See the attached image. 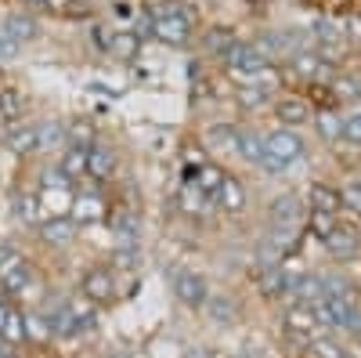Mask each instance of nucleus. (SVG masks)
Segmentation results:
<instances>
[{
	"mask_svg": "<svg viewBox=\"0 0 361 358\" xmlns=\"http://www.w3.org/2000/svg\"><path fill=\"white\" fill-rule=\"evenodd\" d=\"M25 8H51V0H22Z\"/></svg>",
	"mask_w": 361,
	"mask_h": 358,
	"instance_id": "nucleus-47",
	"label": "nucleus"
},
{
	"mask_svg": "<svg viewBox=\"0 0 361 358\" xmlns=\"http://www.w3.org/2000/svg\"><path fill=\"white\" fill-rule=\"evenodd\" d=\"M180 358H214V351H209V347H188Z\"/></svg>",
	"mask_w": 361,
	"mask_h": 358,
	"instance_id": "nucleus-46",
	"label": "nucleus"
},
{
	"mask_svg": "<svg viewBox=\"0 0 361 358\" xmlns=\"http://www.w3.org/2000/svg\"><path fill=\"white\" fill-rule=\"evenodd\" d=\"M29 282H33V268H29L25 261H18L15 268H8V272H0V293H4L8 301L22 297L29 290Z\"/></svg>",
	"mask_w": 361,
	"mask_h": 358,
	"instance_id": "nucleus-19",
	"label": "nucleus"
},
{
	"mask_svg": "<svg viewBox=\"0 0 361 358\" xmlns=\"http://www.w3.org/2000/svg\"><path fill=\"white\" fill-rule=\"evenodd\" d=\"M325 69H329V58H325L322 51H311V47L296 51V54L289 58V73H293L296 80H304V83H318V80L325 76Z\"/></svg>",
	"mask_w": 361,
	"mask_h": 358,
	"instance_id": "nucleus-10",
	"label": "nucleus"
},
{
	"mask_svg": "<svg viewBox=\"0 0 361 358\" xmlns=\"http://www.w3.org/2000/svg\"><path fill=\"white\" fill-rule=\"evenodd\" d=\"M340 344H333V340H325V337H314L311 344H307V354L311 358H340Z\"/></svg>",
	"mask_w": 361,
	"mask_h": 358,
	"instance_id": "nucleus-41",
	"label": "nucleus"
},
{
	"mask_svg": "<svg viewBox=\"0 0 361 358\" xmlns=\"http://www.w3.org/2000/svg\"><path fill=\"white\" fill-rule=\"evenodd\" d=\"M340 206H347L350 214L361 217V181H350V185L340 189Z\"/></svg>",
	"mask_w": 361,
	"mask_h": 358,
	"instance_id": "nucleus-40",
	"label": "nucleus"
},
{
	"mask_svg": "<svg viewBox=\"0 0 361 358\" xmlns=\"http://www.w3.org/2000/svg\"><path fill=\"white\" fill-rule=\"evenodd\" d=\"M18 51H22V44H15V40L4 33V29H0V62H15Z\"/></svg>",
	"mask_w": 361,
	"mask_h": 358,
	"instance_id": "nucleus-44",
	"label": "nucleus"
},
{
	"mask_svg": "<svg viewBox=\"0 0 361 358\" xmlns=\"http://www.w3.org/2000/svg\"><path fill=\"white\" fill-rule=\"evenodd\" d=\"M336 225H340L336 214H325V210H311V214H307V228H311V235H318V239H325Z\"/></svg>",
	"mask_w": 361,
	"mask_h": 358,
	"instance_id": "nucleus-39",
	"label": "nucleus"
},
{
	"mask_svg": "<svg viewBox=\"0 0 361 358\" xmlns=\"http://www.w3.org/2000/svg\"><path fill=\"white\" fill-rule=\"evenodd\" d=\"M11 217H15V225H22V228H37V225L44 221L40 196L29 192V189H15V192H11Z\"/></svg>",
	"mask_w": 361,
	"mask_h": 358,
	"instance_id": "nucleus-11",
	"label": "nucleus"
},
{
	"mask_svg": "<svg viewBox=\"0 0 361 358\" xmlns=\"http://www.w3.org/2000/svg\"><path fill=\"white\" fill-rule=\"evenodd\" d=\"M325 250L333 253V257H340V261H350V257H357L361 253V235H357V228L354 225H336L333 232H329L325 239Z\"/></svg>",
	"mask_w": 361,
	"mask_h": 358,
	"instance_id": "nucleus-13",
	"label": "nucleus"
},
{
	"mask_svg": "<svg viewBox=\"0 0 361 358\" xmlns=\"http://www.w3.org/2000/svg\"><path fill=\"white\" fill-rule=\"evenodd\" d=\"M257 290L267 297V301H279L282 293H289V268L286 264H260Z\"/></svg>",
	"mask_w": 361,
	"mask_h": 358,
	"instance_id": "nucleus-14",
	"label": "nucleus"
},
{
	"mask_svg": "<svg viewBox=\"0 0 361 358\" xmlns=\"http://www.w3.org/2000/svg\"><path fill=\"white\" fill-rule=\"evenodd\" d=\"M267 214H271V232H296V225L304 221V206H300V199L293 192H286L271 203Z\"/></svg>",
	"mask_w": 361,
	"mask_h": 358,
	"instance_id": "nucleus-9",
	"label": "nucleus"
},
{
	"mask_svg": "<svg viewBox=\"0 0 361 358\" xmlns=\"http://www.w3.org/2000/svg\"><path fill=\"white\" fill-rule=\"evenodd\" d=\"M37 235H40V243L51 246V250H66L76 243V235H80V225L69 217V214H58V217H44L37 225Z\"/></svg>",
	"mask_w": 361,
	"mask_h": 358,
	"instance_id": "nucleus-7",
	"label": "nucleus"
},
{
	"mask_svg": "<svg viewBox=\"0 0 361 358\" xmlns=\"http://www.w3.org/2000/svg\"><path fill=\"white\" fill-rule=\"evenodd\" d=\"M0 29L15 40V44H33L40 37V22L33 11H11L4 22H0Z\"/></svg>",
	"mask_w": 361,
	"mask_h": 358,
	"instance_id": "nucleus-15",
	"label": "nucleus"
},
{
	"mask_svg": "<svg viewBox=\"0 0 361 358\" xmlns=\"http://www.w3.org/2000/svg\"><path fill=\"white\" fill-rule=\"evenodd\" d=\"M340 358H357V354L354 351H340Z\"/></svg>",
	"mask_w": 361,
	"mask_h": 358,
	"instance_id": "nucleus-50",
	"label": "nucleus"
},
{
	"mask_svg": "<svg viewBox=\"0 0 361 358\" xmlns=\"http://www.w3.org/2000/svg\"><path fill=\"white\" fill-rule=\"evenodd\" d=\"M192 174V181L199 185V192L214 203V196H217V189L224 185V170L217 167V163H202V167H195V170H188Z\"/></svg>",
	"mask_w": 361,
	"mask_h": 358,
	"instance_id": "nucleus-24",
	"label": "nucleus"
},
{
	"mask_svg": "<svg viewBox=\"0 0 361 358\" xmlns=\"http://www.w3.org/2000/svg\"><path fill=\"white\" fill-rule=\"evenodd\" d=\"M177 203H180V210H185V214H199V206H206L209 199L199 192V185L192 181V174H188L185 185H180V192H177Z\"/></svg>",
	"mask_w": 361,
	"mask_h": 358,
	"instance_id": "nucleus-33",
	"label": "nucleus"
},
{
	"mask_svg": "<svg viewBox=\"0 0 361 358\" xmlns=\"http://www.w3.org/2000/svg\"><path fill=\"white\" fill-rule=\"evenodd\" d=\"M109 54L119 58V62H134L141 54V37L130 33V29H119V33H109Z\"/></svg>",
	"mask_w": 361,
	"mask_h": 358,
	"instance_id": "nucleus-23",
	"label": "nucleus"
},
{
	"mask_svg": "<svg viewBox=\"0 0 361 358\" xmlns=\"http://www.w3.org/2000/svg\"><path fill=\"white\" fill-rule=\"evenodd\" d=\"M25 340H51V330H47V318L44 311H25Z\"/></svg>",
	"mask_w": 361,
	"mask_h": 358,
	"instance_id": "nucleus-38",
	"label": "nucleus"
},
{
	"mask_svg": "<svg viewBox=\"0 0 361 358\" xmlns=\"http://www.w3.org/2000/svg\"><path fill=\"white\" fill-rule=\"evenodd\" d=\"M311 210H325V214H340V192L333 185H311Z\"/></svg>",
	"mask_w": 361,
	"mask_h": 358,
	"instance_id": "nucleus-29",
	"label": "nucleus"
},
{
	"mask_svg": "<svg viewBox=\"0 0 361 358\" xmlns=\"http://www.w3.org/2000/svg\"><path fill=\"white\" fill-rule=\"evenodd\" d=\"M340 29H343V40L361 44V11H347V15L340 18Z\"/></svg>",
	"mask_w": 361,
	"mask_h": 358,
	"instance_id": "nucleus-42",
	"label": "nucleus"
},
{
	"mask_svg": "<svg viewBox=\"0 0 361 358\" xmlns=\"http://www.w3.org/2000/svg\"><path fill=\"white\" fill-rule=\"evenodd\" d=\"M18 261H25V257H22V250H18L15 243H8V239H0V272L15 268Z\"/></svg>",
	"mask_w": 361,
	"mask_h": 358,
	"instance_id": "nucleus-43",
	"label": "nucleus"
},
{
	"mask_svg": "<svg viewBox=\"0 0 361 358\" xmlns=\"http://www.w3.org/2000/svg\"><path fill=\"white\" fill-rule=\"evenodd\" d=\"M54 167H58V174H62L69 185H80L87 177V148H66Z\"/></svg>",
	"mask_w": 361,
	"mask_h": 358,
	"instance_id": "nucleus-22",
	"label": "nucleus"
},
{
	"mask_svg": "<svg viewBox=\"0 0 361 358\" xmlns=\"http://www.w3.org/2000/svg\"><path fill=\"white\" fill-rule=\"evenodd\" d=\"M80 293H83V301H90L94 308H105V304H116V272L109 264H94V268H87L83 279H80Z\"/></svg>",
	"mask_w": 361,
	"mask_h": 358,
	"instance_id": "nucleus-4",
	"label": "nucleus"
},
{
	"mask_svg": "<svg viewBox=\"0 0 361 358\" xmlns=\"http://www.w3.org/2000/svg\"><path fill=\"white\" fill-rule=\"evenodd\" d=\"M318 315H314V308H307V304H293L289 311H286V330L293 333V337H311L314 330H318Z\"/></svg>",
	"mask_w": 361,
	"mask_h": 358,
	"instance_id": "nucleus-21",
	"label": "nucleus"
},
{
	"mask_svg": "<svg viewBox=\"0 0 361 358\" xmlns=\"http://www.w3.org/2000/svg\"><path fill=\"white\" fill-rule=\"evenodd\" d=\"M202 311H206L209 322H217V326H231V322H238V301H235V297H228V293L206 297Z\"/></svg>",
	"mask_w": 361,
	"mask_h": 358,
	"instance_id": "nucleus-18",
	"label": "nucleus"
},
{
	"mask_svg": "<svg viewBox=\"0 0 361 358\" xmlns=\"http://www.w3.org/2000/svg\"><path fill=\"white\" fill-rule=\"evenodd\" d=\"M238 40H235V33L231 29H224V25H214V29H206V37H202V51L206 54H214V58H228V51L235 47Z\"/></svg>",
	"mask_w": 361,
	"mask_h": 358,
	"instance_id": "nucleus-25",
	"label": "nucleus"
},
{
	"mask_svg": "<svg viewBox=\"0 0 361 358\" xmlns=\"http://www.w3.org/2000/svg\"><path fill=\"white\" fill-rule=\"evenodd\" d=\"M18 116H22V95L15 87H0V119L4 124H18Z\"/></svg>",
	"mask_w": 361,
	"mask_h": 358,
	"instance_id": "nucleus-34",
	"label": "nucleus"
},
{
	"mask_svg": "<svg viewBox=\"0 0 361 358\" xmlns=\"http://www.w3.org/2000/svg\"><path fill=\"white\" fill-rule=\"evenodd\" d=\"M137 264H141V250L137 246H116L112 257H109V268L116 275H134Z\"/></svg>",
	"mask_w": 361,
	"mask_h": 358,
	"instance_id": "nucleus-26",
	"label": "nucleus"
},
{
	"mask_svg": "<svg viewBox=\"0 0 361 358\" xmlns=\"http://www.w3.org/2000/svg\"><path fill=\"white\" fill-rule=\"evenodd\" d=\"M318 134H322L325 141L343 138V119H340L333 109H322V112H318Z\"/></svg>",
	"mask_w": 361,
	"mask_h": 358,
	"instance_id": "nucleus-36",
	"label": "nucleus"
},
{
	"mask_svg": "<svg viewBox=\"0 0 361 358\" xmlns=\"http://www.w3.org/2000/svg\"><path fill=\"white\" fill-rule=\"evenodd\" d=\"M173 297L185 308H202L206 304V297H209V286H206V275L195 272V268H173Z\"/></svg>",
	"mask_w": 361,
	"mask_h": 358,
	"instance_id": "nucleus-6",
	"label": "nucleus"
},
{
	"mask_svg": "<svg viewBox=\"0 0 361 358\" xmlns=\"http://www.w3.org/2000/svg\"><path fill=\"white\" fill-rule=\"evenodd\" d=\"M37 134H40V153L66 145V124L62 119H44V124H37Z\"/></svg>",
	"mask_w": 361,
	"mask_h": 358,
	"instance_id": "nucleus-31",
	"label": "nucleus"
},
{
	"mask_svg": "<svg viewBox=\"0 0 361 358\" xmlns=\"http://www.w3.org/2000/svg\"><path fill=\"white\" fill-rule=\"evenodd\" d=\"M214 203L221 206L224 214H238V210L246 206V189H243V181H238V177H231V174H224V185L217 189Z\"/></svg>",
	"mask_w": 361,
	"mask_h": 358,
	"instance_id": "nucleus-20",
	"label": "nucleus"
},
{
	"mask_svg": "<svg viewBox=\"0 0 361 358\" xmlns=\"http://www.w3.org/2000/svg\"><path fill=\"white\" fill-rule=\"evenodd\" d=\"M267 98H271V87L267 83H250V87L238 91V105H243V109H264Z\"/></svg>",
	"mask_w": 361,
	"mask_h": 358,
	"instance_id": "nucleus-35",
	"label": "nucleus"
},
{
	"mask_svg": "<svg viewBox=\"0 0 361 358\" xmlns=\"http://www.w3.org/2000/svg\"><path fill=\"white\" fill-rule=\"evenodd\" d=\"M238 156H243L246 163H257V167H264V138L257 134V131H238Z\"/></svg>",
	"mask_w": 361,
	"mask_h": 358,
	"instance_id": "nucleus-27",
	"label": "nucleus"
},
{
	"mask_svg": "<svg viewBox=\"0 0 361 358\" xmlns=\"http://www.w3.org/2000/svg\"><path fill=\"white\" fill-rule=\"evenodd\" d=\"M314 37L322 40V47H340V40H343V29H340V18H329V15H322V18H314Z\"/></svg>",
	"mask_w": 361,
	"mask_h": 358,
	"instance_id": "nucleus-30",
	"label": "nucleus"
},
{
	"mask_svg": "<svg viewBox=\"0 0 361 358\" xmlns=\"http://www.w3.org/2000/svg\"><path fill=\"white\" fill-rule=\"evenodd\" d=\"M0 358H22V354H18L15 347H8V351H4V354H0Z\"/></svg>",
	"mask_w": 361,
	"mask_h": 358,
	"instance_id": "nucleus-49",
	"label": "nucleus"
},
{
	"mask_svg": "<svg viewBox=\"0 0 361 358\" xmlns=\"http://www.w3.org/2000/svg\"><path fill=\"white\" fill-rule=\"evenodd\" d=\"M202 141H206V148H214L217 156H238V127H231V124L206 127Z\"/></svg>",
	"mask_w": 361,
	"mask_h": 358,
	"instance_id": "nucleus-17",
	"label": "nucleus"
},
{
	"mask_svg": "<svg viewBox=\"0 0 361 358\" xmlns=\"http://www.w3.org/2000/svg\"><path fill=\"white\" fill-rule=\"evenodd\" d=\"M343 138L350 145H361V112H354L350 119H343Z\"/></svg>",
	"mask_w": 361,
	"mask_h": 358,
	"instance_id": "nucleus-45",
	"label": "nucleus"
},
{
	"mask_svg": "<svg viewBox=\"0 0 361 358\" xmlns=\"http://www.w3.org/2000/svg\"><path fill=\"white\" fill-rule=\"evenodd\" d=\"M350 330H354V333L361 337V311H357V318H354V326H350Z\"/></svg>",
	"mask_w": 361,
	"mask_h": 358,
	"instance_id": "nucleus-48",
	"label": "nucleus"
},
{
	"mask_svg": "<svg viewBox=\"0 0 361 358\" xmlns=\"http://www.w3.org/2000/svg\"><path fill=\"white\" fill-rule=\"evenodd\" d=\"M264 170L267 174H282L289 170L293 163L304 160V141H300L293 131H275V134H267L264 138Z\"/></svg>",
	"mask_w": 361,
	"mask_h": 358,
	"instance_id": "nucleus-3",
	"label": "nucleus"
},
{
	"mask_svg": "<svg viewBox=\"0 0 361 358\" xmlns=\"http://www.w3.org/2000/svg\"><path fill=\"white\" fill-rule=\"evenodd\" d=\"M148 33H152L159 44H170V47H185L192 40V11L185 4H173L156 15V18H148Z\"/></svg>",
	"mask_w": 361,
	"mask_h": 358,
	"instance_id": "nucleus-2",
	"label": "nucleus"
},
{
	"mask_svg": "<svg viewBox=\"0 0 361 358\" xmlns=\"http://www.w3.org/2000/svg\"><path fill=\"white\" fill-rule=\"evenodd\" d=\"M98 138H94V127L87 124V119H73L66 127V148H90Z\"/></svg>",
	"mask_w": 361,
	"mask_h": 358,
	"instance_id": "nucleus-32",
	"label": "nucleus"
},
{
	"mask_svg": "<svg viewBox=\"0 0 361 358\" xmlns=\"http://www.w3.org/2000/svg\"><path fill=\"white\" fill-rule=\"evenodd\" d=\"M224 66H228V76H231L235 83H243V87L264 83V76H267V69H271V62L264 58V51H260L257 44H243V40L228 51Z\"/></svg>",
	"mask_w": 361,
	"mask_h": 358,
	"instance_id": "nucleus-1",
	"label": "nucleus"
},
{
	"mask_svg": "<svg viewBox=\"0 0 361 358\" xmlns=\"http://www.w3.org/2000/svg\"><path fill=\"white\" fill-rule=\"evenodd\" d=\"M105 225H109V232H112V239H116V246H137V243H141V217H137L134 206L112 203Z\"/></svg>",
	"mask_w": 361,
	"mask_h": 358,
	"instance_id": "nucleus-5",
	"label": "nucleus"
},
{
	"mask_svg": "<svg viewBox=\"0 0 361 358\" xmlns=\"http://www.w3.org/2000/svg\"><path fill=\"white\" fill-rule=\"evenodd\" d=\"M329 91H333V98H340V102H354V98H361V80L357 76H336Z\"/></svg>",
	"mask_w": 361,
	"mask_h": 358,
	"instance_id": "nucleus-37",
	"label": "nucleus"
},
{
	"mask_svg": "<svg viewBox=\"0 0 361 358\" xmlns=\"http://www.w3.org/2000/svg\"><path fill=\"white\" fill-rule=\"evenodd\" d=\"M4 148L11 156H37L40 153L37 124H11V127H4Z\"/></svg>",
	"mask_w": 361,
	"mask_h": 358,
	"instance_id": "nucleus-12",
	"label": "nucleus"
},
{
	"mask_svg": "<svg viewBox=\"0 0 361 358\" xmlns=\"http://www.w3.org/2000/svg\"><path fill=\"white\" fill-rule=\"evenodd\" d=\"M112 174H116V153L105 141H94L87 148V177L90 181H109Z\"/></svg>",
	"mask_w": 361,
	"mask_h": 358,
	"instance_id": "nucleus-16",
	"label": "nucleus"
},
{
	"mask_svg": "<svg viewBox=\"0 0 361 358\" xmlns=\"http://www.w3.org/2000/svg\"><path fill=\"white\" fill-rule=\"evenodd\" d=\"M275 116L282 119L286 127H296V124H304V119L311 116V109H307L304 98H282V102L275 105Z\"/></svg>",
	"mask_w": 361,
	"mask_h": 358,
	"instance_id": "nucleus-28",
	"label": "nucleus"
},
{
	"mask_svg": "<svg viewBox=\"0 0 361 358\" xmlns=\"http://www.w3.org/2000/svg\"><path fill=\"white\" fill-rule=\"evenodd\" d=\"M69 217H73L80 228L105 225V217H109V203L102 199V192H80V196H73Z\"/></svg>",
	"mask_w": 361,
	"mask_h": 358,
	"instance_id": "nucleus-8",
	"label": "nucleus"
}]
</instances>
